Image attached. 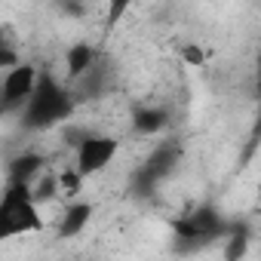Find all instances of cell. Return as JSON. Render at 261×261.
I'll return each mask as SVG.
<instances>
[{
    "instance_id": "cell-1",
    "label": "cell",
    "mask_w": 261,
    "mask_h": 261,
    "mask_svg": "<svg viewBox=\"0 0 261 261\" xmlns=\"http://www.w3.org/2000/svg\"><path fill=\"white\" fill-rule=\"evenodd\" d=\"M74 114V92L68 86H62L56 77L40 74L37 92L31 95V101L22 108V126L31 129V133H40V129H49L56 123H65Z\"/></svg>"
},
{
    "instance_id": "cell-2",
    "label": "cell",
    "mask_w": 261,
    "mask_h": 261,
    "mask_svg": "<svg viewBox=\"0 0 261 261\" xmlns=\"http://www.w3.org/2000/svg\"><path fill=\"white\" fill-rule=\"evenodd\" d=\"M43 230V212L34 200L31 185L7 181V191L0 197V240H13L22 233Z\"/></svg>"
},
{
    "instance_id": "cell-3",
    "label": "cell",
    "mask_w": 261,
    "mask_h": 261,
    "mask_svg": "<svg viewBox=\"0 0 261 261\" xmlns=\"http://www.w3.org/2000/svg\"><path fill=\"white\" fill-rule=\"evenodd\" d=\"M227 230L230 227H227L224 215L212 203H200L191 212L172 218V237H175V243L178 246H191V249L215 243L218 237H227Z\"/></svg>"
},
{
    "instance_id": "cell-4",
    "label": "cell",
    "mask_w": 261,
    "mask_h": 261,
    "mask_svg": "<svg viewBox=\"0 0 261 261\" xmlns=\"http://www.w3.org/2000/svg\"><path fill=\"white\" fill-rule=\"evenodd\" d=\"M40 74L31 62H22L19 68L4 74V83H0V105H4V114H22V108L31 101V95L37 92Z\"/></svg>"
},
{
    "instance_id": "cell-5",
    "label": "cell",
    "mask_w": 261,
    "mask_h": 261,
    "mask_svg": "<svg viewBox=\"0 0 261 261\" xmlns=\"http://www.w3.org/2000/svg\"><path fill=\"white\" fill-rule=\"evenodd\" d=\"M120 151V139L117 136H105V133H92L83 145L74 148V169L86 178V175H98L101 169H108L114 163Z\"/></svg>"
},
{
    "instance_id": "cell-6",
    "label": "cell",
    "mask_w": 261,
    "mask_h": 261,
    "mask_svg": "<svg viewBox=\"0 0 261 261\" xmlns=\"http://www.w3.org/2000/svg\"><path fill=\"white\" fill-rule=\"evenodd\" d=\"M175 160H178V148H175V145H160V148H154L151 157H148V163H145L142 172H139V188H142V191H151L154 185H160V181L172 172Z\"/></svg>"
},
{
    "instance_id": "cell-7",
    "label": "cell",
    "mask_w": 261,
    "mask_h": 261,
    "mask_svg": "<svg viewBox=\"0 0 261 261\" xmlns=\"http://www.w3.org/2000/svg\"><path fill=\"white\" fill-rule=\"evenodd\" d=\"M92 203H83V200H71L68 206H65V212H62V218H59V224H56V230H59V237L62 240H74V237H80L86 227H89V221H92Z\"/></svg>"
},
{
    "instance_id": "cell-8",
    "label": "cell",
    "mask_w": 261,
    "mask_h": 261,
    "mask_svg": "<svg viewBox=\"0 0 261 261\" xmlns=\"http://www.w3.org/2000/svg\"><path fill=\"white\" fill-rule=\"evenodd\" d=\"M46 172V157L37 151H25L10 163V181L16 185H34Z\"/></svg>"
},
{
    "instance_id": "cell-9",
    "label": "cell",
    "mask_w": 261,
    "mask_h": 261,
    "mask_svg": "<svg viewBox=\"0 0 261 261\" xmlns=\"http://www.w3.org/2000/svg\"><path fill=\"white\" fill-rule=\"evenodd\" d=\"M92 68H95V49H92L89 43H74V46L65 53V71H68L71 80L80 83Z\"/></svg>"
},
{
    "instance_id": "cell-10",
    "label": "cell",
    "mask_w": 261,
    "mask_h": 261,
    "mask_svg": "<svg viewBox=\"0 0 261 261\" xmlns=\"http://www.w3.org/2000/svg\"><path fill=\"white\" fill-rule=\"evenodd\" d=\"M166 126H169V111L166 108L148 105V108H139L133 114V129L139 136H157V133H163Z\"/></svg>"
},
{
    "instance_id": "cell-11",
    "label": "cell",
    "mask_w": 261,
    "mask_h": 261,
    "mask_svg": "<svg viewBox=\"0 0 261 261\" xmlns=\"http://www.w3.org/2000/svg\"><path fill=\"white\" fill-rule=\"evenodd\" d=\"M249 243H252V233L246 224H233L227 230V243H224V261H246L249 255Z\"/></svg>"
},
{
    "instance_id": "cell-12",
    "label": "cell",
    "mask_w": 261,
    "mask_h": 261,
    "mask_svg": "<svg viewBox=\"0 0 261 261\" xmlns=\"http://www.w3.org/2000/svg\"><path fill=\"white\" fill-rule=\"evenodd\" d=\"M31 191H34V200L37 203H49V200H56L62 191H59V172H43L34 185H31Z\"/></svg>"
},
{
    "instance_id": "cell-13",
    "label": "cell",
    "mask_w": 261,
    "mask_h": 261,
    "mask_svg": "<svg viewBox=\"0 0 261 261\" xmlns=\"http://www.w3.org/2000/svg\"><path fill=\"white\" fill-rule=\"evenodd\" d=\"M80 188H83V175L77 172V169H62L59 172V191H62V197H77L80 194Z\"/></svg>"
},
{
    "instance_id": "cell-14",
    "label": "cell",
    "mask_w": 261,
    "mask_h": 261,
    "mask_svg": "<svg viewBox=\"0 0 261 261\" xmlns=\"http://www.w3.org/2000/svg\"><path fill=\"white\" fill-rule=\"evenodd\" d=\"M181 59H185L188 68H203L206 65V49L200 43H188V46H181Z\"/></svg>"
},
{
    "instance_id": "cell-15",
    "label": "cell",
    "mask_w": 261,
    "mask_h": 261,
    "mask_svg": "<svg viewBox=\"0 0 261 261\" xmlns=\"http://www.w3.org/2000/svg\"><path fill=\"white\" fill-rule=\"evenodd\" d=\"M126 10H129V4H126V0H117V4H111V16H108V25H117V19H120Z\"/></svg>"
},
{
    "instance_id": "cell-16",
    "label": "cell",
    "mask_w": 261,
    "mask_h": 261,
    "mask_svg": "<svg viewBox=\"0 0 261 261\" xmlns=\"http://www.w3.org/2000/svg\"><path fill=\"white\" fill-rule=\"evenodd\" d=\"M255 92H258V108H261V53H258V65H255Z\"/></svg>"
}]
</instances>
